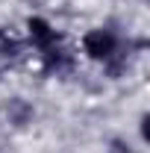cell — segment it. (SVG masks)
Segmentation results:
<instances>
[{"instance_id": "cell-1", "label": "cell", "mask_w": 150, "mask_h": 153, "mask_svg": "<svg viewBox=\"0 0 150 153\" xmlns=\"http://www.w3.org/2000/svg\"><path fill=\"white\" fill-rule=\"evenodd\" d=\"M82 47H85V53L97 62H106V59L115 56V50H118V38L109 33V30H91L88 36L82 38Z\"/></svg>"}, {"instance_id": "cell-2", "label": "cell", "mask_w": 150, "mask_h": 153, "mask_svg": "<svg viewBox=\"0 0 150 153\" xmlns=\"http://www.w3.org/2000/svg\"><path fill=\"white\" fill-rule=\"evenodd\" d=\"M30 36L36 41L41 50H53V44H56V30H50V24L44 18H30Z\"/></svg>"}]
</instances>
